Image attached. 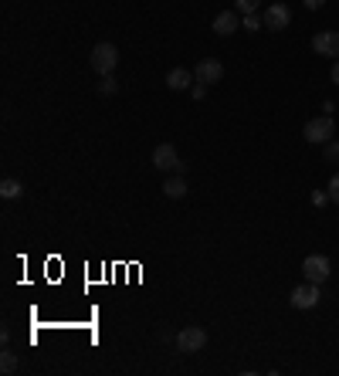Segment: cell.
Here are the masks:
<instances>
[{"instance_id": "3", "label": "cell", "mask_w": 339, "mask_h": 376, "mask_svg": "<svg viewBox=\"0 0 339 376\" xmlns=\"http://www.w3.org/2000/svg\"><path fill=\"white\" fill-rule=\"evenodd\" d=\"M302 271H305V281L323 285V281L333 274V265H329V258H326V255H309V258L302 261Z\"/></svg>"}, {"instance_id": "19", "label": "cell", "mask_w": 339, "mask_h": 376, "mask_svg": "<svg viewBox=\"0 0 339 376\" xmlns=\"http://www.w3.org/2000/svg\"><path fill=\"white\" fill-rule=\"evenodd\" d=\"M326 190H329V200H333V204H339V173L329 180V187H326Z\"/></svg>"}, {"instance_id": "21", "label": "cell", "mask_w": 339, "mask_h": 376, "mask_svg": "<svg viewBox=\"0 0 339 376\" xmlns=\"http://www.w3.org/2000/svg\"><path fill=\"white\" fill-rule=\"evenodd\" d=\"M326 160H339V143H326Z\"/></svg>"}, {"instance_id": "9", "label": "cell", "mask_w": 339, "mask_h": 376, "mask_svg": "<svg viewBox=\"0 0 339 376\" xmlns=\"http://www.w3.org/2000/svg\"><path fill=\"white\" fill-rule=\"evenodd\" d=\"M237 27H241V14H237V10H221V14L214 17V34H218V38L234 34Z\"/></svg>"}, {"instance_id": "20", "label": "cell", "mask_w": 339, "mask_h": 376, "mask_svg": "<svg viewBox=\"0 0 339 376\" xmlns=\"http://www.w3.org/2000/svg\"><path fill=\"white\" fill-rule=\"evenodd\" d=\"M190 95H194V99H204V95H207V85H204V82L190 85Z\"/></svg>"}, {"instance_id": "13", "label": "cell", "mask_w": 339, "mask_h": 376, "mask_svg": "<svg viewBox=\"0 0 339 376\" xmlns=\"http://www.w3.org/2000/svg\"><path fill=\"white\" fill-rule=\"evenodd\" d=\"M0 197H3V200H17V197H24V187H21L17 180H3V183H0Z\"/></svg>"}, {"instance_id": "4", "label": "cell", "mask_w": 339, "mask_h": 376, "mask_svg": "<svg viewBox=\"0 0 339 376\" xmlns=\"http://www.w3.org/2000/svg\"><path fill=\"white\" fill-rule=\"evenodd\" d=\"M319 285L316 281H305V285H299V288H292V309H316L319 305Z\"/></svg>"}, {"instance_id": "10", "label": "cell", "mask_w": 339, "mask_h": 376, "mask_svg": "<svg viewBox=\"0 0 339 376\" xmlns=\"http://www.w3.org/2000/svg\"><path fill=\"white\" fill-rule=\"evenodd\" d=\"M153 163H156V169H176V166H180V156H176V150H173L170 143H160V146L153 150Z\"/></svg>"}, {"instance_id": "12", "label": "cell", "mask_w": 339, "mask_h": 376, "mask_svg": "<svg viewBox=\"0 0 339 376\" xmlns=\"http://www.w3.org/2000/svg\"><path fill=\"white\" fill-rule=\"evenodd\" d=\"M163 193H167L170 200H180V197L187 193V183H183V176H170L167 183H163Z\"/></svg>"}, {"instance_id": "8", "label": "cell", "mask_w": 339, "mask_h": 376, "mask_svg": "<svg viewBox=\"0 0 339 376\" xmlns=\"http://www.w3.org/2000/svg\"><path fill=\"white\" fill-rule=\"evenodd\" d=\"M312 51L339 58V31H323V34H316V38H312Z\"/></svg>"}, {"instance_id": "5", "label": "cell", "mask_w": 339, "mask_h": 376, "mask_svg": "<svg viewBox=\"0 0 339 376\" xmlns=\"http://www.w3.org/2000/svg\"><path fill=\"white\" fill-rule=\"evenodd\" d=\"M176 346H180V353H200V349L207 346V332H204L200 325H187V329L176 336Z\"/></svg>"}, {"instance_id": "14", "label": "cell", "mask_w": 339, "mask_h": 376, "mask_svg": "<svg viewBox=\"0 0 339 376\" xmlns=\"http://www.w3.org/2000/svg\"><path fill=\"white\" fill-rule=\"evenodd\" d=\"M0 373H3V376L17 373V356H14L10 349H3V356H0Z\"/></svg>"}, {"instance_id": "7", "label": "cell", "mask_w": 339, "mask_h": 376, "mask_svg": "<svg viewBox=\"0 0 339 376\" xmlns=\"http://www.w3.org/2000/svg\"><path fill=\"white\" fill-rule=\"evenodd\" d=\"M261 21H265V27H268V31H285V27L292 24V14H288V7H285V3H268Z\"/></svg>"}, {"instance_id": "22", "label": "cell", "mask_w": 339, "mask_h": 376, "mask_svg": "<svg viewBox=\"0 0 339 376\" xmlns=\"http://www.w3.org/2000/svg\"><path fill=\"white\" fill-rule=\"evenodd\" d=\"M302 3H305V7H309V10H319V7H323V3H326V0H302Z\"/></svg>"}, {"instance_id": "6", "label": "cell", "mask_w": 339, "mask_h": 376, "mask_svg": "<svg viewBox=\"0 0 339 376\" xmlns=\"http://www.w3.org/2000/svg\"><path fill=\"white\" fill-rule=\"evenodd\" d=\"M194 78H197V82H204V85H218V82L224 78V64H221L218 58H204V61H197Z\"/></svg>"}, {"instance_id": "1", "label": "cell", "mask_w": 339, "mask_h": 376, "mask_svg": "<svg viewBox=\"0 0 339 376\" xmlns=\"http://www.w3.org/2000/svg\"><path fill=\"white\" fill-rule=\"evenodd\" d=\"M333 132H336L333 115H316V119H309V122H305V129H302L305 143H329V139H333Z\"/></svg>"}, {"instance_id": "23", "label": "cell", "mask_w": 339, "mask_h": 376, "mask_svg": "<svg viewBox=\"0 0 339 376\" xmlns=\"http://www.w3.org/2000/svg\"><path fill=\"white\" fill-rule=\"evenodd\" d=\"M329 78H333V82L339 85V58H336V64H333V71H329Z\"/></svg>"}, {"instance_id": "11", "label": "cell", "mask_w": 339, "mask_h": 376, "mask_svg": "<svg viewBox=\"0 0 339 376\" xmlns=\"http://www.w3.org/2000/svg\"><path fill=\"white\" fill-rule=\"evenodd\" d=\"M197 78H194V71H187V68H173L167 75V85L173 89V92H183V89H190Z\"/></svg>"}, {"instance_id": "15", "label": "cell", "mask_w": 339, "mask_h": 376, "mask_svg": "<svg viewBox=\"0 0 339 376\" xmlns=\"http://www.w3.org/2000/svg\"><path fill=\"white\" fill-rule=\"evenodd\" d=\"M241 27H244V31H261L265 21H261L258 14H244V17H241Z\"/></svg>"}, {"instance_id": "2", "label": "cell", "mask_w": 339, "mask_h": 376, "mask_svg": "<svg viewBox=\"0 0 339 376\" xmlns=\"http://www.w3.org/2000/svg\"><path fill=\"white\" fill-rule=\"evenodd\" d=\"M115 64H119V51H115V45L99 41V45L92 48V68H95L99 75H113Z\"/></svg>"}, {"instance_id": "16", "label": "cell", "mask_w": 339, "mask_h": 376, "mask_svg": "<svg viewBox=\"0 0 339 376\" xmlns=\"http://www.w3.org/2000/svg\"><path fill=\"white\" fill-rule=\"evenodd\" d=\"M258 7H261V0H237V7H234V10L244 17V14H258Z\"/></svg>"}, {"instance_id": "18", "label": "cell", "mask_w": 339, "mask_h": 376, "mask_svg": "<svg viewBox=\"0 0 339 376\" xmlns=\"http://www.w3.org/2000/svg\"><path fill=\"white\" fill-rule=\"evenodd\" d=\"M316 207H326L329 204V190H312V197H309Z\"/></svg>"}, {"instance_id": "17", "label": "cell", "mask_w": 339, "mask_h": 376, "mask_svg": "<svg viewBox=\"0 0 339 376\" xmlns=\"http://www.w3.org/2000/svg\"><path fill=\"white\" fill-rule=\"evenodd\" d=\"M115 89H119V82H115L113 75H102V82H99V92H102V95H115Z\"/></svg>"}]
</instances>
